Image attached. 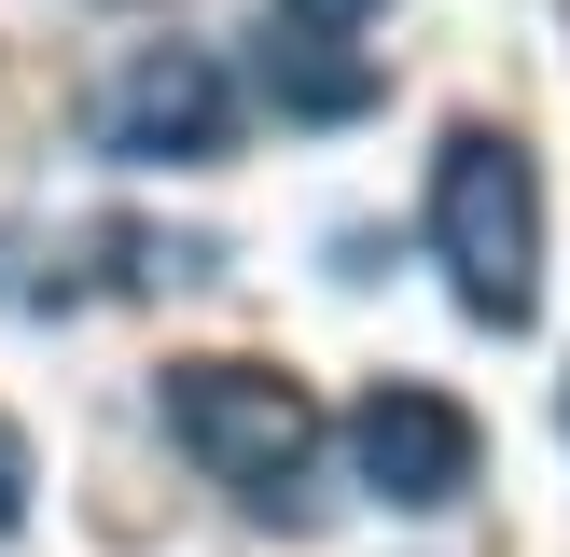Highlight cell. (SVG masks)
I'll return each instance as SVG.
<instances>
[{"label":"cell","instance_id":"6da1fadb","mask_svg":"<svg viewBox=\"0 0 570 557\" xmlns=\"http://www.w3.org/2000/svg\"><path fill=\"white\" fill-rule=\"evenodd\" d=\"M432 251H445V293L473 321L515 334L543 306V167L501 126H445V154H432Z\"/></svg>","mask_w":570,"mask_h":557},{"label":"cell","instance_id":"7a4b0ae2","mask_svg":"<svg viewBox=\"0 0 570 557\" xmlns=\"http://www.w3.org/2000/svg\"><path fill=\"white\" fill-rule=\"evenodd\" d=\"M167 432L209 488H237L250 516L293 529L306 516V460H321V404H306L278 362H181L167 377Z\"/></svg>","mask_w":570,"mask_h":557},{"label":"cell","instance_id":"3957f363","mask_svg":"<svg viewBox=\"0 0 570 557\" xmlns=\"http://www.w3.org/2000/svg\"><path fill=\"white\" fill-rule=\"evenodd\" d=\"M98 139L126 167H209L237 139V84H223L209 42H139L126 70L98 84Z\"/></svg>","mask_w":570,"mask_h":557},{"label":"cell","instance_id":"277c9868","mask_svg":"<svg viewBox=\"0 0 570 557\" xmlns=\"http://www.w3.org/2000/svg\"><path fill=\"white\" fill-rule=\"evenodd\" d=\"M348 460H362V488H376V501L432 516V501L473 488V418L445 404V390H417V377H376V390L348 404Z\"/></svg>","mask_w":570,"mask_h":557},{"label":"cell","instance_id":"5b68a950","mask_svg":"<svg viewBox=\"0 0 570 557\" xmlns=\"http://www.w3.org/2000/svg\"><path fill=\"white\" fill-rule=\"evenodd\" d=\"M265 70H278V98H293V111H362V98H376V70H362V56H306V42H278Z\"/></svg>","mask_w":570,"mask_h":557},{"label":"cell","instance_id":"8992f818","mask_svg":"<svg viewBox=\"0 0 570 557\" xmlns=\"http://www.w3.org/2000/svg\"><path fill=\"white\" fill-rule=\"evenodd\" d=\"M14 516H28V432L0 418V529H14Z\"/></svg>","mask_w":570,"mask_h":557},{"label":"cell","instance_id":"52a82bcc","mask_svg":"<svg viewBox=\"0 0 570 557\" xmlns=\"http://www.w3.org/2000/svg\"><path fill=\"white\" fill-rule=\"evenodd\" d=\"M278 14H293V28H362L376 0H278Z\"/></svg>","mask_w":570,"mask_h":557}]
</instances>
